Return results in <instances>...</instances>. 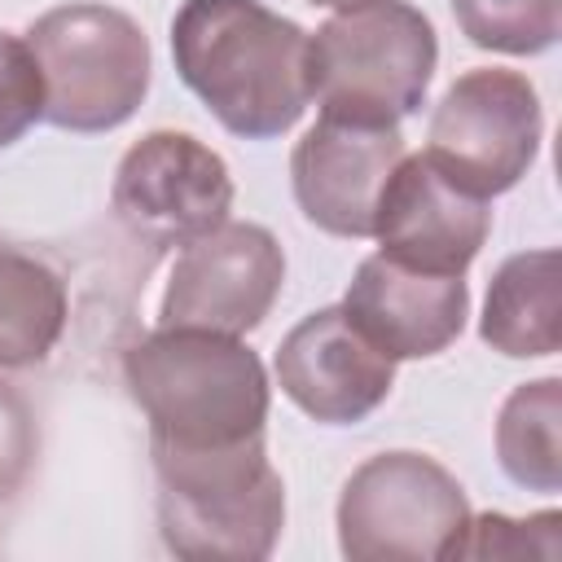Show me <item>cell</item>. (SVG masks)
<instances>
[{
  "label": "cell",
  "mask_w": 562,
  "mask_h": 562,
  "mask_svg": "<svg viewBox=\"0 0 562 562\" xmlns=\"http://www.w3.org/2000/svg\"><path fill=\"white\" fill-rule=\"evenodd\" d=\"M184 88L241 140L290 132L307 92V31L259 0H184L171 18Z\"/></svg>",
  "instance_id": "obj_1"
},
{
  "label": "cell",
  "mask_w": 562,
  "mask_h": 562,
  "mask_svg": "<svg viewBox=\"0 0 562 562\" xmlns=\"http://www.w3.org/2000/svg\"><path fill=\"white\" fill-rule=\"evenodd\" d=\"M123 382L149 422V448H237L263 439L268 373L233 334L154 329L123 351Z\"/></svg>",
  "instance_id": "obj_2"
},
{
  "label": "cell",
  "mask_w": 562,
  "mask_h": 562,
  "mask_svg": "<svg viewBox=\"0 0 562 562\" xmlns=\"http://www.w3.org/2000/svg\"><path fill=\"white\" fill-rule=\"evenodd\" d=\"M439 40L408 0L338 4L316 35H307V92L321 114L400 127L435 79Z\"/></svg>",
  "instance_id": "obj_3"
},
{
  "label": "cell",
  "mask_w": 562,
  "mask_h": 562,
  "mask_svg": "<svg viewBox=\"0 0 562 562\" xmlns=\"http://www.w3.org/2000/svg\"><path fill=\"white\" fill-rule=\"evenodd\" d=\"M158 474V536L176 558L255 562L285 527V483L263 439L237 448H149Z\"/></svg>",
  "instance_id": "obj_4"
},
{
  "label": "cell",
  "mask_w": 562,
  "mask_h": 562,
  "mask_svg": "<svg viewBox=\"0 0 562 562\" xmlns=\"http://www.w3.org/2000/svg\"><path fill=\"white\" fill-rule=\"evenodd\" d=\"M26 48L44 79V119L66 132H110L149 92V40L114 4L75 0L35 18Z\"/></svg>",
  "instance_id": "obj_5"
},
{
  "label": "cell",
  "mask_w": 562,
  "mask_h": 562,
  "mask_svg": "<svg viewBox=\"0 0 562 562\" xmlns=\"http://www.w3.org/2000/svg\"><path fill=\"white\" fill-rule=\"evenodd\" d=\"M465 527V487L426 452H378L338 496V549L351 562H448Z\"/></svg>",
  "instance_id": "obj_6"
},
{
  "label": "cell",
  "mask_w": 562,
  "mask_h": 562,
  "mask_svg": "<svg viewBox=\"0 0 562 562\" xmlns=\"http://www.w3.org/2000/svg\"><path fill=\"white\" fill-rule=\"evenodd\" d=\"M544 110L527 75L505 66L465 70L430 114L426 158L479 198L509 193L536 162Z\"/></svg>",
  "instance_id": "obj_7"
},
{
  "label": "cell",
  "mask_w": 562,
  "mask_h": 562,
  "mask_svg": "<svg viewBox=\"0 0 562 562\" xmlns=\"http://www.w3.org/2000/svg\"><path fill=\"white\" fill-rule=\"evenodd\" d=\"M285 285V250L263 224L224 220L211 233L184 241L171 263L158 325L162 329H211L250 334Z\"/></svg>",
  "instance_id": "obj_8"
},
{
  "label": "cell",
  "mask_w": 562,
  "mask_h": 562,
  "mask_svg": "<svg viewBox=\"0 0 562 562\" xmlns=\"http://www.w3.org/2000/svg\"><path fill=\"white\" fill-rule=\"evenodd\" d=\"M110 206L136 241L184 246L228 220L233 176L198 136L158 127L119 158Z\"/></svg>",
  "instance_id": "obj_9"
},
{
  "label": "cell",
  "mask_w": 562,
  "mask_h": 562,
  "mask_svg": "<svg viewBox=\"0 0 562 562\" xmlns=\"http://www.w3.org/2000/svg\"><path fill=\"white\" fill-rule=\"evenodd\" d=\"M492 228L487 198L461 189L426 154H404L373 206L382 255L443 277H465Z\"/></svg>",
  "instance_id": "obj_10"
},
{
  "label": "cell",
  "mask_w": 562,
  "mask_h": 562,
  "mask_svg": "<svg viewBox=\"0 0 562 562\" xmlns=\"http://www.w3.org/2000/svg\"><path fill=\"white\" fill-rule=\"evenodd\" d=\"M272 369L285 400L325 426L364 422L395 386V360L378 351L342 307L303 316L281 338Z\"/></svg>",
  "instance_id": "obj_11"
},
{
  "label": "cell",
  "mask_w": 562,
  "mask_h": 562,
  "mask_svg": "<svg viewBox=\"0 0 562 562\" xmlns=\"http://www.w3.org/2000/svg\"><path fill=\"white\" fill-rule=\"evenodd\" d=\"M400 158V127L321 114L290 154L294 202L316 228L334 237H373V206Z\"/></svg>",
  "instance_id": "obj_12"
},
{
  "label": "cell",
  "mask_w": 562,
  "mask_h": 562,
  "mask_svg": "<svg viewBox=\"0 0 562 562\" xmlns=\"http://www.w3.org/2000/svg\"><path fill=\"white\" fill-rule=\"evenodd\" d=\"M342 312L391 360H422L461 338L470 316V285L465 277L422 272L378 250L360 259L342 294Z\"/></svg>",
  "instance_id": "obj_13"
},
{
  "label": "cell",
  "mask_w": 562,
  "mask_h": 562,
  "mask_svg": "<svg viewBox=\"0 0 562 562\" xmlns=\"http://www.w3.org/2000/svg\"><path fill=\"white\" fill-rule=\"evenodd\" d=\"M479 338L514 360L553 356L562 347V255L522 250L509 255L487 281Z\"/></svg>",
  "instance_id": "obj_14"
},
{
  "label": "cell",
  "mask_w": 562,
  "mask_h": 562,
  "mask_svg": "<svg viewBox=\"0 0 562 562\" xmlns=\"http://www.w3.org/2000/svg\"><path fill=\"white\" fill-rule=\"evenodd\" d=\"M66 281L35 255L0 241V369L48 360L66 329Z\"/></svg>",
  "instance_id": "obj_15"
},
{
  "label": "cell",
  "mask_w": 562,
  "mask_h": 562,
  "mask_svg": "<svg viewBox=\"0 0 562 562\" xmlns=\"http://www.w3.org/2000/svg\"><path fill=\"white\" fill-rule=\"evenodd\" d=\"M496 461L527 492H562V378L509 391L496 417Z\"/></svg>",
  "instance_id": "obj_16"
},
{
  "label": "cell",
  "mask_w": 562,
  "mask_h": 562,
  "mask_svg": "<svg viewBox=\"0 0 562 562\" xmlns=\"http://www.w3.org/2000/svg\"><path fill=\"white\" fill-rule=\"evenodd\" d=\"M452 18L474 48L531 57L558 44L562 0H452Z\"/></svg>",
  "instance_id": "obj_17"
},
{
  "label": "cell",
  "mask_w": 562,
  "mask_h": 562,
  "mask_svg": "<svg viewBox=\"0 0 562 562\" xmlns=\"http://www.w3.org/2000/svg\"><path fill=\"white\" fill-rule=\"evenodd\" d=\"M457 558H562V514L540 509L531 518H505V514H470V527L461 536Z\"/></svg>",
  "instance_id": "obj_18"
},
{
  "label": "cell",
  "mask_w": 562,
  "mask_h": 562,
  "mask_svg": "<svg viewBox=\"0 0 562 562\" xmlns=\"http://www.w3.org/2000/svg\"><path fill=\"white\" fill-rule=\"evenodd\" d=\"M44 119V79L26 40L0 31V149L26 136Z\"/></svg>",
  "instance_id": "obj_19"
},
{
  "label": "cell",
  "mask_w": 562,
  "mask_h": 562,
  "mask_svg": "<svg viewBox=\"0 0 562 562\" xmlns=\"http://www.w3.org/2000/svg\"><path fill=\"white\" fill-rule=\"evenodd\" d=\"M40 461V422L31 400L0 378V514L26 492Z\"/></svg>",
  "instance_id": "obj_20"
},
{
  "label": "cell",
  "mask_w": 562,
  "mask_h": 562,
  "mask_svg": "<svg viewBox=\"0 0 562 562\" xmlns=\"http://www.w3.org/2000/svg\"><path fill=\"white\" fill-rule=\"evenodd\" d=\"M307 4H329V9H338V4H351V0H307Z\"/></svg>",
  "instance_id": "obj_21"
}]
</instances>
